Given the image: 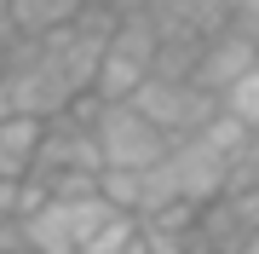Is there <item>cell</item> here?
I'll use <instances>...</instances> for the list:
<instances>
[{
	"mask_svg": "<svg viewBox=\"0 0 259 254\" xmlns=\"http://www.w3.org/2000/svg\"><path fill=\"white\" fill-rule=\"evenodd\" d=\"M93 133H98V151H104V168L110 173H150L173 151V139L156 122H144L133 104H98Z\"/></svg>",
	"mask_w": 259,
	"mask_h": 254,
	"instance_id": "1",
	"label": "cell"
},
{
	"mask_svg": "<svg viewBox=\"0 0 259 254\" xmlns=\"http://www.w3.org/2000/svg\"><path fill=\"white\" fill-rule=\"evenodd\" d=\"M248 69H259V41L248 35V29H219V35H207V47H202V64H196V87L202 93L219 98L231 81H242Z\"/></svg>",
	"mask_w": 259,
	"mask_h": 254,
	"instance_id": "2",
	"label": "cell"
},
{
	"mask_svg": "<svg viewBox=\"0 0 259 254\" xmlns=\"http://www.w3.org/2000/svg\"><path fill=\"white\" fill-rule=\"evenodd\" d=\"M23 243H29V254H81L69 202H58V197H52L47 208H35V214L23 220Z\"/></svg>",
	"mask_w": 259,
	"mask_h": 254,
	"instance_id": "3",
	"label": "cell"
},
{
	"mask_svg": "<svg viewBox=\"0 0 259 254\" xmlns=\"http://www.w3.org/2000/svg\"><path fill=\"white\" fill-rule=\"evenodd\" d=\"M219 110L231 116V122H242L248 133H259V69H248L242 81H231L219 93Z\"/></svg>",
	"mask_w": 259,
	"mask_h": 254,
	"instance_id": "4",
	"label": "cell"
},
{
	"mask_svg": "<svg viewBox=\"0 0 259 254\" xmlns=\"http://www.w3.org/2000/svg\"><path fill=\"white\" fill-rule=\"evenodd\" d=\"M121 254H150V248H144V243H139V237H133V243H127V248H121Z\"/></svg>",
	"mask_w": 259,
	"mask_h": 254,
	"instance_id": "5",
	"label": "cell"
},
{
	"mask_svg": "<svg viewBox=\"0 0 259 254\" xmlns=\"http://www.w3.org/2000/svg\"><path fill=\"white\" fill-rule=\"evenodd\" d=\"M236 254H259V237H253V243H248V248H236Z\"/></svg>",
	"mask_w": 259,
	"mask_h": 254,
	"instance_id": "6",
	"label": "cell"
}]
</instances>
